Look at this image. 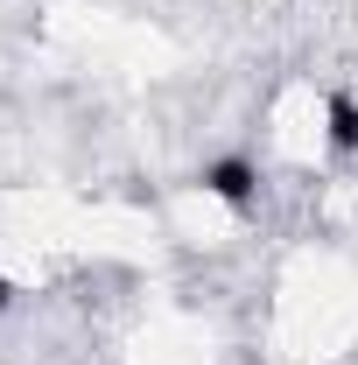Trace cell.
<instances>
[{"instance_id":"7a4b0ae2","label":"cell","mask_w":358,"mask_h":365,"mask_svg":"<svg viewBox=\"0 0 358 365\" xmlns=\"http://www.w3.org/2000/svg\"><path fill=\"white\" fill-rule=\"evenodd\" d=\"M323 113H330V148H337V155H358V98L352 91H330Z\"/></svg>"},{"instance_id":"6da1fadb","label":"cell","mask_w":358,"mask_h":365,"mask_svg":"<svg viewBox=\"0 0 358 365\" xmlns=\"http://www.w3.org/2000/svg\"><path fill=\"white\" fill-rule=\"evenodd\" d=\"M204 190H211L218 204H232V211H246V204H253V190H260V176H253V162H246V155H225V162L204 169Z\"/></svg>"},{"instance_id":"3957f363","label":"cell","mask_w":358,"mask_h":365,"mask_svg":"<svg viewBox=\"0 0 358 365\" xmlns=\"http://www.w3.org/2000/svg\"><path fill=\"white\" fill-rule=\"evenodd\" d=\"M7 302H14V288H7V274H0V309H7Z\"/></svg>"}]
</instances>
